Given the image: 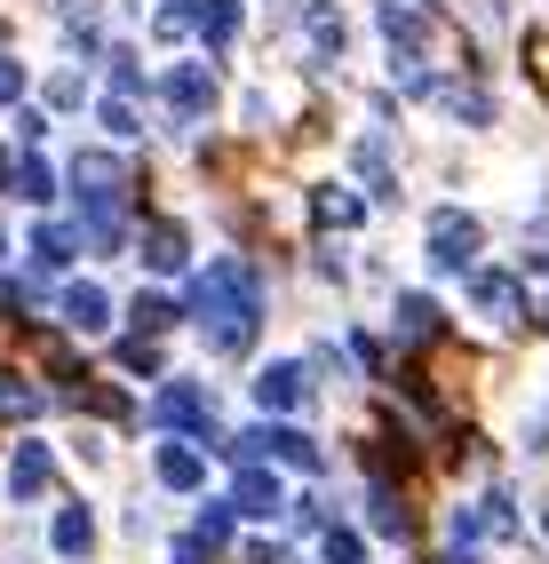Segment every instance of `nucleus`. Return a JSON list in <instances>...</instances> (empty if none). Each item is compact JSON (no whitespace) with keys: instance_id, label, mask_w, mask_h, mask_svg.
I'll list each match as a JSON object with an SVG mask.
<instances>
[{"instance_id":"4","label":"nucleus","mask_w":549,"mask_h":564,"mask_svg":"<svg viewBox=\"0 0 549 564\" xmlns=\"http://www.w3.org/2000/svg\"><path fill=\"white\" fill-rule=\"evenodd\" d=\"M295 32H303L311 64H343V48H351V24H343L335 0H303V9H295Z\"/></svg>"},{"instance_id":"15","label":"nucleus","mask_w":549,"mask_h":564,"mask_svg":"<svg viewBox=\"0 0 549 564\" xmlns=\"http://www.w3.org/2000/svg\"><path fill=\"white\" fill-rule=\"evenodd\" d=\"M152 469H160L168 494H192V485H200V454H192V437H168L160 454H152Z\"/></svg>"},{"instance_id":"33","label":"nucleus","mask_w":549,"mask_h":564,"mask_svg":"<svg viewBox=\"0 0 549 564\" xmlns=\"http://www.w3.org/2000/svg\"><path fill=\"white\" fill-rule=\"evenodd\" d=\"M534 318H541V334H549V294H541V311H534Z\"/></svg>"},{"instance_id":"16","label":"nucleus","mask_w":549,"mask_h":564,"mask_svg":"<svg viewBox=\"0 0 549 564\" xmlns=\"http://www.w3.org/2000/svg\"><path fill=\"white\" fill-rule=\"evenodd\" d=\"M9 192H17V199H32V207H49V199H56V167H49L41 152L9 160Z\"/></svg>"},{"instance_id":"25","label":"nucleus","mask_w":549,"mask_h":564,"mask_svg":"<svg viewBox=\"0 0 549 564\" xmlns=\"http://www.w3.org/2000/svg\"><path fill=\"white\" fill-rule=\"evenodd\" d=\"M319 556H326V564H366L358 533H326V541H319Z\"/></svg>"},{"instance_id":"6","label":"nucleus","mask_w":549,"mask_h":564,"mask_svg":"<svg viewBox=\"0 0 549 564\" xmlns=\"http://www.w3.org/2000/svg\"><path fill=\"white\" fill-rule=\"evenodd\" d=\"M72 192L80 199H104V192H128V167H120V152H104V143H88V152H72Z\"/></svg>"},{"instance_id":"17","label":"nucleus","mask_w":549,"mask_h":564,"mask_svg":"<svg viewBox=\"0 0 549 564\" xmlns=\"http://www.w3.org/2000/svg\"><path fill=\"white\" fill-rule=\"evenodd\" d=\"M72 254H80V231H72V223H41V231H32V271H64Z\"/></svg>"},{"instance_id":"22","label":"nucleus","mask_w":549,"mask_h":564,"mask_svg":"<svg viewBox=\"0 0 549 564\" xmlns=\"http://www.w3.org/2000/svg\"><path fill=\"white\" fill-rule=\"evenodd\" d=\"M104 72H112V96H143V64H136V48H128V41L104 48Z\"/></svg>"},{"instance_id":"20","label":"nucleus","mask_w":549,"mask_h":564,"mask_svg":"<svg viewBox=\"0 0 549 564\" xmlns=\"http://www.w3.org/2000/svg\"><path fill=\"white\" fill-rule=\"evenodd\" d=\"M192 17H200V0H160V9H152V41H160V48L192 41Z\"/></svg>"},{"instance_id":"9","label":"nucleus","mask_w":549,"mask_h":564,"mask_svg":"<svg viewBox=\"0 0 549 564\" xmlns=\"http://www.w3.org/2000/svg\"><path fill=\"white\" fill-rule=\"evenodd\" d=\"M143 271L183 279L192 271V231H183V223H152V231H143Z\"/></svg>"},{"instance_id":"28","label":"nucleus","mask_w":549,"mask_h":564,"mask_svg":"<svg viewBox=\"0 0 549 564\" xmlns=\"http://www.w3.org/2000/svg\"><path fill=\"white\" fill-rule=\"evenodd\" d=\"M295 533H326V501H311V494L295 501Z\"/></svg>"},{"instance_id":"30","label":"nucleus","mask_w":549,"mask_h":564,"mask_svg":"<svg viewBox=\"0 0 549 564\" xmlns=\"http://www.w3.org/2000/svg\"><path fill=\"white\" fill-rule=\"evenodd\" d=\"M526 437H534V454H549V398H541V413H534V430H526Z\"/></svg>"},{"instance_id":"19","label":"nucleus","mask_w":549,"mask_h":564,"mask_svg":"<svg viewBox=\"0 0 549 564\" xmlns=\"http://www.w3.org/2000/svg\"><path fill=\"white\" fill-rule=\"evenodd\" d=\"M390 311H398V334H407V343H430V334H438V326H446V311H438V303H430V294H398V303H390Z\"/></svg>"},{"instance_id":"36","label":"nucleus","mask_w":549,"mask_h":564,"mask_svg":"<svg viewBox=\"0 0 549 564\" xmlns=\"http://www.w3.org/2000/svg\"><path fill=\"white\" fill-rule=\"evenodd\" d=\"M0 254H9V239H0Z\"/></svg>"},{"instance_id":"27","label":"nucleus","mask_w":549,"mask_h":564,"mask_svg":"<svg viewBox=\"0 0 549 564\" xmlns=\"http://www.w3.org/2000/svg\"><path fill=\"white\" fill-rule=\"evenodd\" d=\"M17 96H24V64H17V56H0V111H9Z\"/></svg>"},{"instance_id":"34","label":"nucleus","mask_w":549,"mask_h":564,"mask_svg":"<svg viewBox=\"0 0 549 564\" xmlns=\"http://www.w3.org/2000/svg\"><path fill=\"white\" fill-rule=\"evenodd\" d=\"M0 192H9V152H0Z\"/></svg>"},{"instance_id":"31","label":"nucleus","mask_w":549,"mask_h":564,"mask_svg":"<svg viewBox=\"0 0 549 564\" xmlns=\"http://www.w3.org/2000/svg\"><path fill=\"white\" fill-rule=\"evenodd\" d=\"M247 564H287V556H279L271 541H247Z\"/></svg>"},{"instance_id":"13","label":"nucleus","mask_w":549,"mask_h":564,"mask_svg":"<svg viewBox=\"0 0 549 564\" xmlns=\"http://www.w3.org/2000/svg\"><path fill=\"white\" fill-rule=\"evenodd\" d=\"M49 477H56L49 445H17V462H9V501H41V494H49Z\"/></svg>"},{"instance_id":"35","label":"nucleus","mask_w":549,"mask_h":564,"mask_svg":"<svg viewBox=\"0 0 549 564\" xmlns=\"http://www.w3.org/2000/svg\"><path fill=\"white\" fill-rule=\"evenodd\" d=\"M56 9H96V0H56Z\"/></svg>"},{"instance_id":"10","label":"nucleus","mask_w":549,"mask_h":564,"mask_svg":"<svg viewBox=\"0 0 549 564\" xmlns=\"http://www.w3.org/2000/svg\"><path fill=\"white\" fill-rule=\"evenodd\" d=\"M470 303H478L494 326H509V318L526 311V286L509 279V271H470Z\"/></svg>"},{"instance_id":"26","label":"nucleus","mask_w":549,"mask_h":564,"mask_svg":"<svg viewBox=\"0 0 549 564\" xmlns=\"http://www.w3.org/2000/svg\"><path fill=\"white\" fill-rule=\"evenodd\" d=\"M0 413H17V422H24V413H41V390H24V382H0Z\"/></svg>"},{"instance_id":"23","label":"nucleus","mask_w":549,"mask_h":564,"mask_svg":"<svg viewBox=\"0 0 549 564\" xmlns=\"http://www.w3.org/2000/svg\"><path fill=\"white\" fill-rule=\"evenodd\" d=\"M96 120H104V135H112V143L143 135V120H136V96H104V104H96Z\"/></svg>"},{"instance_id":"12","label":"nucleus","mask_w":549,"mask_h":564,"mask_svg":"<svg viewBox=\"0 0 549 564\" xmlns=\"http://www.w3.org/2000/svg\"><path fill=\"white\" fill-rule=\"evenodd\" d=\"M446 120H462V128H494V96L486 88H470V80H438V96H430Z\"/></svg>"},{"instance_id":"11","label":"nucleus","mask_w":549,"mask_h":564,"mask_svg":"<svg viewBox=\"0 0 549 564\" xmlns=\"http://www.w3.org/2000/svg\"><path fill=\"white\" fill-rule=\"evenodd\" d=\"M311 223H319V231H358V223H366V192H351V183H319V192H311Z\"/></svg>"},{"instance_id":"18","label":"nucleus","mask_w":549,"mask_h":564,"mask_svg":"<svg viewBox=\"0 0 549 564\" xmlns=\"http://www.w3.org/2000/svg\"><path fill=\"white\" fill-rule=\"evenodd\" d=\"M49 541H56V556H72V564H80V556L96 549V517H88L80 501H72V509H56V533H49Z\"/></svg>"},{"instance_id":"21","label":"nucleus","mask_w":549,"mask_h":564,"mask_svg":"<svg viewBox=\"0 0 549 564\" xmlns=\"http://www.w3.org/2000/svg\"><path fill=\"white\" fill-rule=\"evenodd\" d=\"M128 318H136V334H168L183 311H175V294H160V286H152V294H136V311H128Z\"/></svg>"},{"instance_id":"3","label":"nucleus","mask_w":549,"mask_h":564,"mask_svg":"<svg viewBox=\"0 0 549 564\" xmlns=\"http://www.w3.org/2000/svg\"><path fill=\"white\" fill-rule=\"evenodd\" d=\"M247 390H255L263 413H295V405H311V358H271Z\"/></svg>"},{"instance_id":"24","label":"nucleus","mask_w":549,"mask_h":564,"mask_svg":"<svg viewBox=\"0 0 549 564\" xmlns=\"http://www.w3.org/2000/svg\"><path fill=\"white\" fill-rule=\"evenodd\" d=\"M88 88H80V72H49V111H72Z\"/></svg>"},{"instance_id":"14","label":"nucleus","mask_w":549,"mask_h":564,"mask_svg":"<svg viewBox=\"0 0 549 564\" xmlns=\"http://www.w3.org/2000/svg\"><path fill=\"white\" fill-rule=\"evenodd\" d=\"M232 517H279V477H263V469H239L232 477Z\"/></svg>"},{"instance_id":"2","label":"nucleus","mask_w":549,"mask_h":564,"mask_svg":"<svg viewBox=\"0 0 549 564\" xmlns=\"http://www.w3.org/2000/svg\"><path fill=\"white\" fill-rule=\"evenodd\" d=\"M215 64H168L160 72V104H168V135H183V128H200L207 111H215Z\"/></svg>"},{"instance_id":"7","label":"nucleus","mask_w":549,"mask_h":564,"mask_svg":"<svg viewBox=\"0 0 549 564\" xmlns=\"http://www.w3.org/2000/svg\"><path fill=\"white\" fill-rule=\"evenodd\" d=\"M192 32H200L207 64H215V56H232V48H239V32H247V9H239V0H200Z\"/></svg>"},{"instance_id":"1","label":"nucleus","mask_w":549,"mask_h":564,"mask_svg":"<svg viewBox=\"0 0 549 564\" xmlns=\"http://www.w3.org/2000/svg\"><path fill=\"white\" fill-rule=\"evenodd\" d=\"M422 247L438 271H478V247H486V223L470 215V207H430L422 223Z\"/></svg>"},{"instance_id":"29","label":"nucleus","mask_w":549,"mask_h":564,"mask_svg":"<svg viewBox=\"0 0 549 564\" xmlns=\"http://www.w3.org/2000/svg\"><path fill=\"white\" fill-rule=\"evenodd\" d=\"M120 366H136V373H152L160 358H152V343H120Z\"/></svg>"},{"instance_id":"5","label":"nucleus","mask_w":549,"mask_h":564,"mask_svg":"<svg viewBox=\"0 0 549 564\" xmlns=\"http://www.w3.org/2000/svg\"><path fill=\"white\" fill-rule=\"evenodd\" d=\"M351 167H358V183H366V199H375V207H390V199H398V167H390V128H366V135L351 143Z\"/></svg>"},{"instance_id":"8","label":"nucleus","mask_w":549,"mask_h":564,"mask_svg":"<svg viewBox=\"0 0 549 564\" xmlns=\"http://www.w3.org/2000/svg\"><path fill=\"white\" fill-rule=\"evenodd\" d=\"M56 311H64L72 334H104V326H112V294H104L96 279H72V286L56 294Z\"/></svg>"},{"instance_id":"32","label":"nucleus","mask_w":549,"mask_h":564,"mask_svg":"<svg viewBox=\"0 0 549 564\" xmlns=\"http://www.w3.org/2000/svg\"><path fill=\"white\" fill-rule=\"evenodd\" d=\"M534 80H541V96H549V41H534Z\"/></svg>"}]
</instances>
